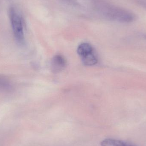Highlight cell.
<instances>
[{
    "label": "cell",
    "instance_id": "6da1fadb",
    "mask_svg": "<svg viewBox=\"0 0 146 146\" xmlns=\"http://www.w3.org/2000/svg\"><path fill=\"white\" fill-rule=\"evenodd\" d=\"M9 17L15 37L18 42H21L24 39L22 21L14 8L9 9Z\"/></svg>",
    "mask_w": 146,
    "mask_h": 146
},
{
    "label": "cell",
    "instance_id": "7a4b0ae2",
    "mask_svg": "<svg viewBox=\"0 0 146 146\" xmlns=\"http://www.w3.org/2000/svg\"><path fill=\"white\" fill-rule=\"evenodd\" d=\"M66 60L62 56L57 55L53 57L51 61V68L52 72L59 73L66 67Z\"/></svg>",
    "mask_w": 146,
    "mask_h": 146
},
{
    "label": "cell",
    "instance_id": "3957f363",
    "mask_svg": "<svg viewBox=\"0 0 146 146\" xmlns=\"http://www.w3.org/2000/svg\"><path fill=\"white\" fill-rule=\"evenodd\" d=\"M101 146H135L121 141L112 139H107L101 143Z\"/></svg>",
    "mask_w": 146,
    "mask_h": 146
},
{
    "label": "cell",
    "instance_id": "277c9868",
    "mask_svg": "<svg viewBox=\"0 0 146 146\" xmlns=\"http://www.w3.org/2000/svg\"><path fill=\"white\" fill-rule=\"evenodd\" d=\"M93 52V49L92 46L86 43L81 44L77 48V53L81 58Z\"/></svg>",
    "mask_w": 146,
    "mask_h": 146
},
{
    "label": "cell",
    "instance_id": "5b68a950",
    "mask_svg": "<svg viewBox=\"0 0 146 146\" xmlns=\"http://www.w3.org/2000/svg\"><path fill=\"white\" fill-rule=\"evenodd\" d=\"M82 62L87 66H94L98 62V59L93 52L82 57Z\"/></svg>",
    "mask_w": 146,
    "mask_h": 146
},
{
    "label": "cell",
    "instance_id": "8992f818",
    "mask_svg": "<svg viewBox=\"0 0 146 146\" xmlns=\"http://www.w3.org/2000/svg\"><path fill=\"white\" fill-rule=\"evenodd\" d=\"M10 87V84L7 80L0 76V90H7Z\"/></svg>",
    "mask_w": 146,
    "mask_h": 146
}]
</instances>
